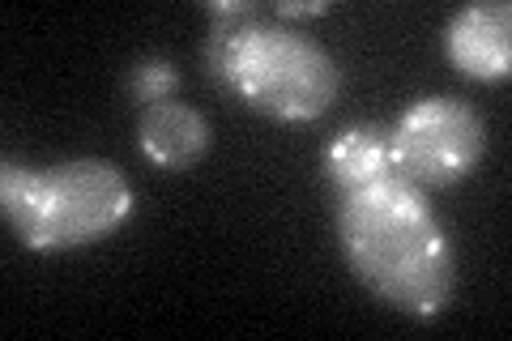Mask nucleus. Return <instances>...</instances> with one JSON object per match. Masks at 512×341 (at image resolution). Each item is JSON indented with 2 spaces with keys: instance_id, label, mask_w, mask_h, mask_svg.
<instances>
[{
  "instance_id": "nucleus-5",
  "label": "nucleus",
  "mask_w": 512,
  "mask_h": 341,
  "mask_svg": "<svg viewBox=\"0 0 512 341\" xmlns=\"http://www.w3.org/2000/svg\"><path fill=\"white\" fill-rule=\"evenodd\" d=\"M444 52L457 73L474 81H504L512 69V9L508 0H483L453 13L444 26Z\"/></svg>"
},
{
  "instance_id": "nucleus-9",
  "label": "nucleus",
  "mask_w": 512,
  "mask_h": 341,
  "mask_svg": "<svg viewBox=\"0 0 512 341\" xmlns=\"http://www.w3.org/2000/svg\"><path fill=\"white\" fill-rule=\"evenodd\" d=\"M329 13V0H278V22H295V18H320Z\"/></svg>"
},
{
  "instance_id": "nucleus-4",
  "label": "nucleus",
  "mask_w": 512,
  "mask_h": 341,
  "mask_svg": "<svg viewBox=\"0 0 512 341\" xmlns=\"http://www.w3.org/2000/svg\"><path fill=\"white\" fill-rule=\"evenodd\" d=\"M389 128L397 171L423 192L466 180L487 150L483 116L453 94H431V99L410 103Z\"/></svg>"
},
{
  "instance_id": "nucleus-7",
  "label": "nucleus",
  "mask_w": 512,
  "mask_h": 341,
  "mask_svg": "<svg viewBox=\"0 0 512 341\" xmlns=\"http://www.w3.org/2000/svg\"><path fill=\"white\" fill-rule=\"evenodd\" d=\"M325 175L338 197L359 188H372L393 180L397 158H393V128L389 124H350L325 145Z\"/></svg>"
},
{
  "instance_id": "nucleus-6",
  "label": "nucleus",
  "mask_w": 512,
  "mask_h": 341,
  "mask_svg": "<svg viewBox=\"0 0 512 341\" xmlns=\"http://www.w3.org/2000/svg\"><path fill=\"white\" fill-rule=\"evenodd\" d=\"M210 120L188 103H154L137 120V150L158 171H188L205 150H210Z\"/></svg>"
},
{
  "instance_id": "nucleus-2",
  "label": "nucleus",
  "mask_w": 512,
  "mask_h": 341,
  "mask_svg": "<svg viewBox=\"0 0 512 341\" xmlns=\"http://www.w3.org/2000/svg\"><path fill=\"white\" fill-rule=\"evenodd\" d=\"M201 64L218 90L282 124L320 120L342 90V69L325 43L265 13L214 18Z\"/></svg>"
},
{
  "instance_id": "nucleus-8",
  "label": "nucleus",
  "mask_w": 512,
  "mask_h": 341,
  "mask_svg": "<svg viewBox=\"0 0 512 341\" xmlns=\"http://www.w3.org/2000/svg\"><path fill=\"white\" fill-rule=\"evenodd\" d=\"M175 90H180V69H175V60H167V56H137L124 69V94L141 111L175 99Z\"/></svg>"
},
{
  "instance_id": "nucleus-1",
  "label": "nucleus",
  "mask_w": 512,
  "mask_h": 341,
  "mask_svg": "<svg viewBox=\"0 0 512 341\" xmlns=\"http://www.w3.org/2000/svg\"><path fill=\"white\" fill-rule=\"evenodd\" d=\"M338 239L355 278L397 312L431 320L453 303L457 252L406 175L338 197Z\"/></svg>"
},
{
  "instance_id": "nucleus-3",
  "label": "nucleus",
  "mask_w": 512,
  "mask_h": 341,
  "mask_svg": "<svg viewBox=\"0 0 512 341\" xmlns=\"http://www.w3.org/2000/svg\"><path fill=\"white\" fill-rule=\"evenodd\" d=\"M0 205L30 252H69L128 222L137 197L128 175L107 158H69L43 171L5 158Z\"/></svg>"
}]
</instances>
